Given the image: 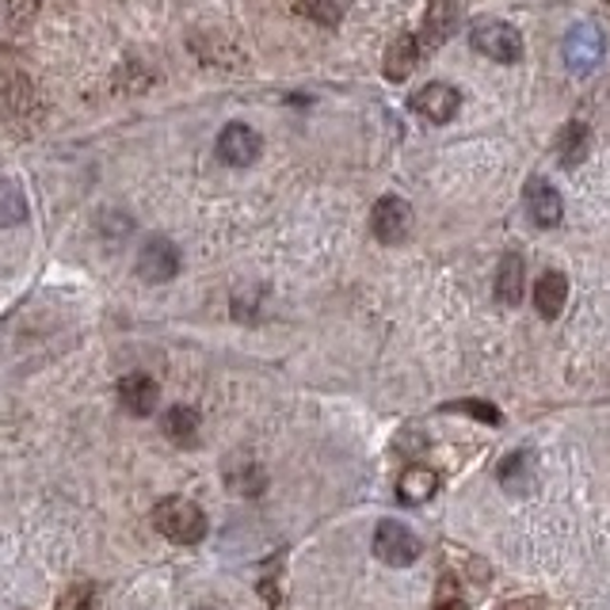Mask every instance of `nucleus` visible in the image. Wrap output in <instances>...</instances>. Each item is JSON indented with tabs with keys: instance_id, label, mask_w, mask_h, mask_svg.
I'll return each instance as SVG.
<instances>
[{
	"instance_id": "1",
	"label": "nucleus",
	"mask_w": 610,
	"mask_h": 610,
	"mask_svg": "<svg viewBox=\"0 0 610 610\" xmlns=\"http://www.w3.org/2000/svg\"><path fill=\"white\" fill-rule=\"evenodd\" d=\"M0 115L20 134H35L46 119V104L39 96L35 80L23 69H0Z\"/></svg>"
},
{
	"instance_id": "2",
	"label": "nucleus",
	"mask_w": 610,
	"mask_h": 610,
	"mask_svg": "<svg viewBox=\"0 0 610 610\" xmlns=\"http://www.w3.org/2000/svg\"><path fill=\"white\" fill-rule=\"evenodd\" d=\"M153 526L176 546H195V542L206 538V515L199 504L184 497H164L161 504L153 508Z\"/></svg>"
},
{
	"instance_id": "3",
	"label": "nucleus",
	"mask_w": 610,
	"mask_h": 610,
	"mask_svg": "<svg viewBox=\"0 0 610 610\" xmlns=\"http://www.w3.org/2000/svg\"><path fill=\"white\" fill-rule=\"evenodd\" d=\"M469 43H473V51L481 57H489V62H500V65L523 62V35L508 20H477L469 28Z\"/></svg>"
},
{
	"instance_id": "4",
	"label": "nucleus",
	"mask_w": 610,
	"mask_h": 610,
	"mask_svg": "<svg viewBox=\"0 0 610 610\" xmlns=\"http://www.w3.org/2000/svg\"><path fill=\"white\" fill-rule=\"evenodd\" d=\"M409 107L424 122H435V127H443V122H450L458 115L461 92H458L455 85H447V80H432V85H424L420 92H412Z\"/></svg>"
},
{
	"instance_id": "5",
	"label": "nucleus",
	"mask_w": 610,
	"mask_h": 610,
	"mask_svg": "<svg viewBox=\"0 0 610 610\" xmlns=\"http://www.w3.org/2000/svg\"><path fill=\"white\" fill-rule=\"evenodd\" d=\"M412 229V206L397 195H382L370 210V233L382 244H401Z\"/></svg>"
},
{
	"instance_id": "6",
	"label": "nucleus",
	"mask_w": 610,
	"mask_h": 610,
	"mask_svg": "<svg viewBox=\"0 0 610 610\" xmlns=\"http://www.w3.org/2000/svg\"><path fill=\"white\" fill-rule=\"evenodd\" d=\"M523 203H526L531 221H534V226H542V229H554V226H560V218H565V199H560V192L549 184L546 176H531V179H526Z\"/></svg>"
},
{
	"instance_id": "7",
	"label": "nucleus",
	"mask_w": 610,
	"mask_h": 610,
	"mask_svg": "<svg viewBox=\"0 0 610 610\" xmlns=\"http://www.w3.org/2000/svg\"><path fill=\"white\" fill-rule=\"evenodd\" d=\"M374 554L385 560V565L393 568H405L412 560L420 557V538L409 531V526L393 523V519H385L382 526L374 531Z\"/></svg>"
},
{
	"instance_id": "8",
	"label": "nucleus",
	"mask_w": 610,
	"mask_h": 610,
	"mask_svg": "<svg viewBox=\"0 0 610 610\" xmlns=\"http://www.w3.org/2000/svg\"><path fill=\"white\" fill-rule=\"evenodd\" d=\"M138 275L145 283H172L179 275V249L168 237H150L138 252Z\"/></svg>"
},
{
	"instance_id": "9",
	"label": "nucleus",
	"mask_w": 610,
	"mask_h": 610,
	"mask_svg": "<svg viewBox=\"0 0 610 610\" xmlns=\"http://www.w3.org/2000/svg\"><path fill=\"white\" fill-rule=\"evenodd\" d=\"M260 150H263V138L252 127H244V122H229L218 134V156L229 168H249L255 156H260Z\"/></svg>"
},
{
	"instance_id": "10",
	"label": "nucleus",
	"mask_w": 610,
	"mask_h": 610,
	"mask_svg": "<svg viewBox=\"0 0 610 610\" xmlns=\"http://www.w3.org/2000/svg\"><path fill=\"white\" fill-rule=\"evenodd\" d=\"M565 62L573 73H591L599 62H603V35L591 23H580V28L568 31L565 39Z\"/></svg>"
},
{
	"instance_id": "11",
	"label": "nucleus",
	"mask_w": 610,
	"mask_h": 610,
	"mask_svg": "<svg viewBox=\"0 0 610 610\" xmlns=\"http://www.w3.org/2000/svg\"><path fill=\"white\" fill-rule=\"evenodd\" d=\"M500 489L508 492V497H531L534 489H538V466H534V455L531 450H515V455H508L500 461Z\"/></svg>"
},
{
	"instance_id": "12",
	"label": "nucleus",
	"mask_w": 610,
	"mask_h": 610,
	"mask_svg": "<svg viewBox=\"0 0 610 610\" xmlns=\"http://www.w3.org/2000/svg\"><path fill=\"white\" fill-rule=\"evenodd\" d=\"M119 401L130 416H153L156 401H161V385L150 374H127L119 382Z\"/></svg>"
},
{
	"instance_id": "13",
	"label": "nucleus",
	"mask_w": 610,
	"mask_h": 610,
	"mask_svg": "<svg viewBox=\"0 0 610 610\" xmlns=\"http://www.w3.org/2000/svg\"><path fill=\"white\" fill-rule=\"evenodd\" d=\"M557 161L565 164V168H576V164H584L588 161V153H591V130H588V122H580V119H573V122H565V127L557 130Z\"/></svg>"
},
{
	"instance_id": "14",
	"label": "nucleus",
	"mask_w": 610,
	"mask_h": 610,
	"mask_svg": "<svg viewBox=\"0 0 610 610\" xmlns=\"http://www.w3.org/2000/svg\"><path fill=\"white\" fill-rule=\"evenodd\" d=\"M416 65H420V39L409 35V31H405V35L393 39L390 51H385V57H382V73H385L390 80H397V85H401V80L412 77V69H416Z\"/></svg>"
},
{
	"instance_id": "15",
	"label": "nucleus",
	"mask_w": 610,
	"mask_h": 610,
	"mask_svg": "<svg viewBox=\"0 0 610 610\" xmlns=\"http://www.w3.org/2000/svg\"><path fill=\"white\" fill-rule=\"evenodd\" d=\"M526 294V263L519 252H508L497 268V302L500 305H519Z\"/></svg>"
},
{
	"instance_id": "16",
	"label": "nucleus",
	"mask_w": 610,
	"mask_h": 610,
	"mask_svg": "<svg viewBox=\"0 0 610 610\" xmlns=\"http://www.w3.org/2000/svg\"><path fill=\"white\" fill-rule=\"evenodd\" d=\"M458 31V4L455 0H432L424 15V46H443Z\"/></svg>"
},
{
	"instance_id": "17",
	"label": "nucleus",
	"mask_w": 610,
	"mask_h": 610,
	"mask_svg": "<svg viewBox=\"0 0 610 610\" xmlns=\"http://www.w3.org/2000/svg\"><path fill=\"white\" fill-rule=\"evenodd\" d=\"M439 492V473L427 466H409L397 481V500L401 504H424Z\"/></svg>"
},
{
	"instance_id": "18",
	"label": "nucleus",
	"mask_w": 610,
	"mask_h": 610,
	"mask_svg": "<svg viewBox=\"0 0 610 610\" xmlns=\"http://www.w3.org/2000/svg\"><path fill=\"white\" fill-rule=\"evenodd\" d=\"M164 435H168L176 447H195V443H199V412L192 405H172L164 412Z\"/></svg>"
},
{
	"instance_id": "19",
	"label": "nucleus",
	"mask_w": 610,
	"mask_h": 610,
	"mask_svg": "<svg viewBox=\"0 0 610 610\" xmlns=\"http://www.w3.org/2000/svg\"><path fill=\"white\" fill-rule=\"evenodd\" d=\"M568 302V279L560 271H546V275L534 283V305H538L542 317H557Z\"/></svg>"
},
{
	"instance_id": "20",
	"label": "nucleus",
	"mask_w": 610,
	"mask_h": 610,
	"mask_svg": "<svg viewBox=\"0 0 610 610\" xmlns=\"http://www.w3.org/2000/svg\"><path fill=\"white\" fill-rule=\"evenodd\" d=\"M31 214L28 206V195H23V187L15 184V179H0V229H15L23 226Z\"/></svg>"
},
{
	"instance_id": "21",
	"label": "nucleus",
	"mask_w": 610,
	"mask_h": 610,
	"mask_svg": "<svg viewBox=\"0 0 610 610\" xmlns=\"http://www.w3.org/2000/svg\"><path fill=\"white\" fill-rule=\"evenodd\" d=\"M229 489L241 492V497H260V492H263V469L255 466V461L229 466Z\"/></svg>"
},
{
	"instance_id": "22",
	"label": "nucleus",
	"mask_w": 610,
	"mask_h": 610,
	"mask_svg": "<svg viewBox=\"0 0 610 610\" xmlns=\"http://www.w3.org/2000/svg\"><path fill=\"white\" fill-rule=\"evenodd\" d=\"M294 8L313 23H325V28H336L340 23V0H294Z\"/></svg>"
},
{
	"instance_id": "23",
	"label": "nucleus",
	"mask_w": 610,
	"mask_h": 610,
	"mask_svg": "<svg viewBox=\"0 0 610 610\" xmlns=\"http://www.w3.org/2000/svg\"><path fill=\"white\" fill-rule=\"evenodd\" d=\"M92 603H96L92 584H73V588H65V596L57 599V610H92Z\"/></svg>"
},
{
	"instance_id": "24",
	"label": "nucleus",
	"mask_w": 610,
	"mask_h": 610,
	"mask_svg": "<svg viewBox=\"0 0 610 610\" xmlns=\"http://www.w3.org/2000/svg\"><path fill=\"white\" fill-rule=\"evenodd\" d=\"M432 610H466V599L458 596V584H455V576H447V580H443L439 599H435V607H432Z\"/></svg>"
},
{
	"instance_id": "25",
	"label": "nucleus",
	"mask_w": 610,
	"mask_h": 610,
	"mask_svg": "<svg viewBox=\"0 0 610 610\" xmlns=\"http://www.w3.org/2000/svg\"><path fill=\"white\" fill-rule=\"evenodd\" d=\"M455 412H469V416H481L484 424H500V412L489 405V401H455L450 405Z\"/></svg>"
},
{
	"instance_id": "26",
	"label": "nucleus",
	"mask_w": 610,
	"mask_h": 610,
	"mask_svg": "<svg viewBox=\"0 0 610 610\" xmlns=\"http://www.w3.org/2000/svg\"><path fill=\"white\" fill-rule=\"evenodd\" d=\"M504 610H546L538 603V599H515V603H508Z\"/></svg>"
},
{
	"instance_id": "27",
	"label": "nucleus",
	"mask_w": 610,
	"mask_h": 610,
	"mask_svg": "<svg viewBox=\"0 0 610 610\" xmlns=\"http://www.w3.org/2000/svg\"><path fill=\"white\" fill-rule=\"evenodd\" d=\"M607 4H610V0H607Z\"/></svg>"
}]
</instances>
